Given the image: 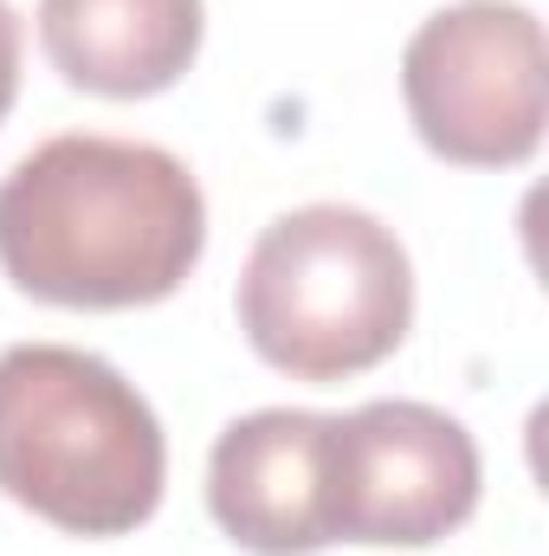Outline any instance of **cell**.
<instances>
[{"instance_id": "3957f363", "label": "cell", "mask_w": 549, "mask_h": 556, "mask_svg": "<svg viewBox=\"0 0 549 556\" xmlns=\"http://www.w3.org/2000/svg\"><path fill=\"white\" fill-rule=\"evenodd\" d=\"M413 266L388 220L343 201L278 214L240 273V330L291 382H349L401 350Z\"/></svg>"}, {"instance_id": "277c9868", "label": "cell", "mask_w": 549, "mask_h": 556, "mask_svg": "<svg viewBox=\"0 0 549 556\" xmlns=\"http://www.w3.org/2000/svg\"><path fill=\"white\" fill-rule=\"evenodd\" d=\"M413 137L452 168H518L549 117L544 20L518 0H459L420 20L401 52Z\"/></svg>"}, {"instance_id": "7a4b0ae2", "label": "cell", "mask_w": 549, "mask_h": 556, "mask_svg": "<svg viewBox=\"0 0 549 556\" xmlns=\"http://www.w3.org/2000/svg\"><path fill=\"white\" fill-rule=\"evenodd\" d=\"M168 485L155 408L72 343L0 350V492L65 538H130Z\"/></svg>"}, {"instance_id": "8992f818", "label": "cell", "mask_w": 549, "mask_h": 556, "mask_svg": "<svg viewBox=\"0 0 549 556\" xmlns=\"http://www.w3.org/2000/svg\"><path fill=\"white\" fill-rule=\"evenodd\" d=\"M207 511L253 556L330 551V415L259 408L233 420L207 459Z\"/></svg>"}, {"instance_id": "6da1fadb", "label": "cell", "mask_w": 549, "mask_h": 556, "mask_svg": "<svg viewBox=\"0 0 549 556\" xmlns=\"http://www.w3.org/2000/svg\"><path fill=\"white\" fill-rule=\"evenodd\" d=\"M207 253V201L181 155L130 137H52L0 181V273L65 311L175 298Z\"/></svg>"}, {"instance_id": "52a82bcc", "label": "cell", "mask_w": 549, "mask_h": 556, "mask_svg": "<svg viewBox=\"0 0 549 556\" xmlns=\"http://www.w3.org/2000/svg\"><path fill=\"white\" fill-rule=\"evenodd\" d=\"M207 33L201 0H39V46L72 91L155 98L181 85Z\"/></svg>"}, {"instance_id": "5b68a950", "label": "cell", "mask_w": 549, "mask_h": 556, "mask_svg": "<svg viewBox=\"0 0 549 556\" xmlns=\"http://www.w3.org/2000/svg\"><path fill=\"white\" fill-rule=\"evenodd\" d=\"M478 446L433 402H362L330 415V538L426 551L478 511Z\"/></svg>"}, {"instance_id": "ba28073f", "label": "cell", "mask_w": 549, "mask_h": 556, "mask_svg": "<svg viewBox=\"0 0 549 556\" xmlns=\"http://www.w3.org/2000/svg\"><path fill=\"white\" fill-rule=\"evenodd\" d=\"M20 13L0 0V124H7V111H13V98H20Z\"/></svg>"}]
</instances>
